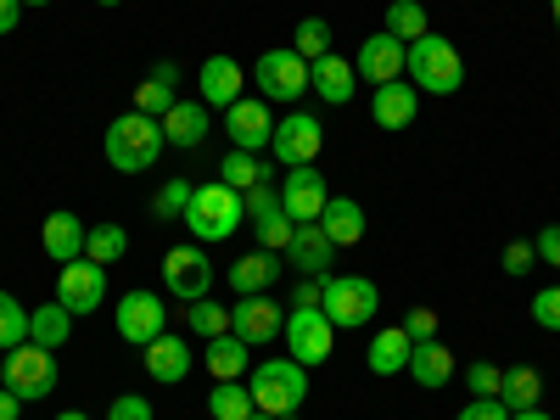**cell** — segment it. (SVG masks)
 <instances>
[{
  "label": "cell",
  "instance_id": "6da1fadb",
  "mask_svg": "<svg viewBox=\"0 0 560 420\" xmlns=\"http://www.w3.org/2000/svg\"><path fill=\"white\" fill-rule=\"evenodd\" d=\"M163 118H147V113H124V118H113L107 124V135H102V152H107V163L118 168V174H147V168H158V158H163Z\"/></svg>",
  "mask_w": 560,
  "mask_h": 420
},
{
  "label": "cell",
  "instance_id": "7a4b0ae2",
  "mask_svg": "<svg viewBox=\"0 0 560 420\" xmlns=\"http://www.w3.org/2000/svg\"><path fill=\"white\" fill-rule=\"evenodd\" d=\"M404 73H409V84L420 90V96H454V90L465 84V57H459L454 39L420 34L404 51Z\"/></svg>",
  "mask_w": 560,
  "mask_h": 420
},
{
  "label": "cell",
  "instance_id": "3957f363",
  "mask_svg": "<svg viewBox=\"0 0 560 420\" xmlns=\"http://www.w3.org/2000/svg\"><path fill=\"white\" fill-rule=\"evenodd\" d=\"M247 393H253V404H258L264 415L292 420V415L303 409V398H308V370H303L292 353L264 359V364L247 370Z\"/></svg>",
  "mask_w": 560,
  "mask_h": 420
},
{
  "label": "cell",
  "instance_id": "277c9868",
  "mask_svg": "<svg viewBox=\"0 0 560 420\" xmlns=\"http://www.w3.org/2000/svg\"><path fill=\"white\" fill-rule=\"evenodd\" d=\"M179 219L191 224V242L213 247V242H230L247 224V202H242V191H230V185L213 179V185H197Z\"/></svg>",
  "mask_w": 560,
  "mask_h": 420
},
{
  "label": "cell",
  "instance_id": "5b68a950",
  "mask_svg": "<svg viewBox=\"0 0 560 420\" xmlns=\"http://www.w3.org/2000/svg\"><path fill=\"white\" fill-rule=\"evenodd\" d=\"M382 308V292L370 275H325V292H319V314L337 325V331H359L370 325V314Z\"/></svg>",
  "mask_w": 560,
  "mask_h": 420
},
{
  "label": "cell",
  "instance_id": "8992f818",
  "mask_svg": "<svg viewBox=\"0 0 560 420\" xmlns=\"http://www.w3.org/2000/svg\"><path fill=\"white\" fill-rule=\"evenodd\" d=\"M163 287H168V298H179V303H202V298L213 292V258H208V247H202V242L168 247V253H163Z\"/></svg>",
  "mask_w": 560,
  "mask_h": 420
},
{
  "label": "cell",
  "instance_id": "52a82bcc",
  "mask_svg": "<svg viewBox=\"0 0 560 420\" xmlns=\"http://www.w3.org/2000/svg\"><path fill=\"white\" fill-rule=\"evenodd\" d=\"M258 84V96L275 107V102H298L303 90H308V62L292 51V45H275V51H264L247 73Z\"/></svg>",
  "mask_w": 560,
  "mask_h": 420
},
{
  "label": "cell",
  "instance_id": "ba28073f",
  "mask_svg": "<svg viewBox=\"0 0 560 420\" xmlns=\"http://www.w3.org/2000/svg\"><path fill=\"white\" fill-rule=\"evenodd\" d=\"M280 342H287V353L303 364V370H314V364H325L337 353V325L325 319L319 308H292L287 314V331H280Z\"/></svg>",
  "mask_w": 560,
  "mask_h": 420
},
{
  "label": "cell",
  "instance_id": "9c48e42d",
  "mask_svg": "<svg viewBox=\"0 0 560 420\" xmlns=\"http://www.w3.org/2000/svg\"><path fill=\"white\" fill-rule=\"evenodd\" d=\"M7 387L23 398V404H39L57 393V353L39 348V342H23L7 353Z\"/></svg>",
  "mask_w": 560,
  "mask_h": 420
},
{
  "label": "cell",
  "instance_id": "30bf717a",
  "mask_svg": "<svg viewBox=\"0 0 560 420\" xmlns=\"http://www.w3.org/2000/svg\"><path fill=\"white\" fill-rule=\"evenodd\" d=\"M113 325H118V337H124V342L147 348V342H158V337L168 331V308H163L158 292L135 287V292H124V298L113 303Z\"/></svg>",
  "mask_w": 560,
  "mask_h": 420
},
{
  "label": "cell",
  "instance_id": "8fae6325",
  "mask_svg": "<svg viewBox=\"0 0 560 420\" xmlns=\"http://www.w3.org/2000/svg\"><path fill=\"white\" fill-rule=\"evenodd\" d=\"M269 152H275V163H287V168H308L325 152V124L314 113H287V118L275 124Z\"/></svg>",
  "mask_w": 560,
  "mask_h": 420
},
{
  "label": "cell",
  "instance_id": "7c38bea8",
  "mask_svg": "<svg viewBox=\"0 0 560 420\" xmlns=\"http://www.w3.org/2000/svg\"><path fill=\"white\" fill-rule=\"evenodd\" d=\"M57 303H62L73 319H79V314H96V308L107 303V269L90 264V258L62 264V275H57Z\"/></svg>",
  "mask_w": 560,
  "mask_h": 420
},
{
  "label": "cell",
  "instance_id": "4fadbf2b",
  "mask_svg": "<svg viewBox=\"0 0 560 420\" xmlns=\"http://www.w3.org/2000/svg\"><path fill=\"white\" fill-rule=\"evenodd\" d=\"M230 331H236L247 348H269V342H280V331H287V314H280V303L269 292H258V298L230 303Z\"/></svg>",
  "mask_w": 560,
  "mask_h": 420
},
{
  "label": "cell",
  "instance_id": "5bb4252c",
  "mask_svg": "<svg viewBox=\"0 0 560 420\" xmlns=\"http://www.w3.org/2000/svg\"><path fill=\"white\" fill-rule=\"evenodd\" d=\"M325 202H331V191H325V174L314 163L287 168V179H280V213H287L292 224H319Z\"/></svg>",
  "mask_w": 560,
  "mask_h": 420
},
{
  "label": "cell",
  "instance_id": "9a60e30c",
  "mask_svg": "<svg viewBox=\"0 0 560 420\" xmlns=\"http://www.w3.org/2000/svg\"><path fill=\"white\" fill-rule=\"evenodd\" d=\"M224 135L236 152H264L275 140V107L264 96H242L236 107H224Z\"/></svg>",
  "mask_w": 560,
  "mask_h": 420
},
{
  "label": "cell",
  "instance_id": "2e32d148",
  "mask_svg": "<svg viewBox=\"0 0 560 420\" xmlns=\"http://www.w3.org/2000/svg\"><path fill=\"white\" fill-rule=\"evenodd\" d=\"M404 51H409V45L393 39L387 28H382V34H364L359 57H353V73L370 79V90H376V84H393V79H404Z\"/></svg>",
  "mask_w": 560,
  "mask_h": 420
},
{
  "label": "cell",
  "instance_id": "e0dca14e",
  "mask_svg": "<svg viewBox=\"0 0 560 420\" xmlns=\"http://www.w3.org/2000/svg\"><path fill=\"white\" fill-rule=\"evenodd\" d=\"M242 84H247V68H242L236 57H208V62L197 68V102L224 113V107L242 102Z\"/></svg>",
  "mask_w": 560,
  "mask_h": 420
},
{
  "label": "cell",
  "instance_id": "ac0fdd59",
  "mask_svg": "<svg viewBox=\"0 0 560 420\" xmlns=\"http://www.w3.org/2000/svg\"><path fill=\"white\" fill-rule=\"evenodd\" d=\"M415 113H420V90H415L409 79H393V84H376V90H370V118H376L387 135L409 129Z\"/></svg>",
  "mask_w": 560,
  "mask_h": 420
},
{
  "label": "cell",
  "instance_id": "d6986e66",
  "mask_svg": "<svg viewBox=\"0 0 560 420\" xmlns=\"http://www.w3.org/2000/svg\"><path fill=\"white\" fill-rule=\"evenodd\" d=\"M331 258H337V247H331V236H325L319 224H298V230H292L287 264H292L303 280H325V275H331Z\"/></svg>",
  "mask_w": 560,
  "mask_h": 420
},
{
  "label": "cell",
  "instance_id": "ffe728a7",
  "mask_svg": "<svg viewBox=\"0 0 560 420\" xmlns=\"http://www.w3.org/2000/svg\"><path fill=\"white\" fill-rule=\"evenodd\" d=\"M308 90L325 102V107H348L353 102V90H359V73H353V62L348 57H319V62H308Z\"/></svg>",
  "mask_w": 560,
  "mask_h": 420
},
{
  "label": "cell",
  "instance_id": "44dd1931",
  "mask_svg": "<svg viewBox=\"0 0 560 420\" xmlns=\"http://www.w3.org/2000/svg\"><path fill=\"white\" fill-rule=\"evenodd\" d=\"M84 219L79 213H68V208H57V213H45V224H39V247H45V258H57V264H73V258H84Z\"/></svg>",
  "mask_w": 560,
  "mask_h": 420
},
{
  "label": "cell",
  "instance_id": "7402d4cb",
  "mask_svg": "<svg viewBox=\"0 0 560 420\" xmlns=\"http://www.w3.org/2000/svg\"><path fill=\"white\" fill-rule=\"evenodd\" d=\"M208 129H213V107H202V102H174L163 113V140L179 152H197L208 140Z\"/></svg>",
  "mask_w": 560,
  "mask_h": 420
},
{
  "label": "cell",
  "instance_id": "603a6c76",
  "mask_svg": "<svg viewBox=\"0 0 560 420\" xmlns=\"http://www.w3.org/2000/svg\"><path fill=\"white\" fill-rule=\"evenodd\" d=\"M140 353H147V376L163 382V387H179L185 376H191V342H185V337H168L163 331L158 342H147Z\"/></svg>",
  "mask_w": 560,
  "mask_h": 420
},
{
  "label": "cell",
  "instance_id": "cb8c5ba5",
  "mask_svg": "<svg viewBox=\"0 0 560 420\" xmlns=\"http://www.w3.org/2000/svg\"><path fill=\"white\" fill-rule=\"evenodd\" d=\"M280 253H264V247H253L247 258H236L230 264V292L236 298H258V292H269L275 287V275H280Z\"/></svg>",
  "mask_w": 560,
  "mask_h": 420
},
{
  "label": "cell",
  "instance_id": "d4e9b609",
  "mask_svg": "<svg viewBox=\"0 0 560 420\" xmlns=\"http://www.w3.org/2000/svg\"><path fill=\"white\" fill-rule=\"evenodd\" d=\"M319 230H325V236H331V247L342 253V247H359V242H364L370 219H364V208H359L353 197H331V202H325V213H319Z\"/></svg>",
  "mask_w": 560,
  "mask_h": 420
},
{
  "label": "cell",
  "instance_id": "484cf974",
  "mask_svg": "<svg viewBox=\"0 0 560 420\" xmlns=\"http://www.w3.org/2000/svg\"><path fill=\"white\" fill-rule=\"evenodd\" d=\"M409 376H415V387H427V393L448 387L454 382V348H443L438 337L432 342H415L409 348Z\"/></svg>",
  "mask_w": 560,
  "mask_h": 420
},
{
  "label": "cell",
  "instance_id": "4316f807",
  "mask_svg": "<svg viewBox=\"0 0 560 420\" xmlns=\"http://www.w3.org/2000/svg\"><path fill=\"white\" fill-rule=\"evenodd\" d=\"M174 102H179V68L174 62H158L147 79L135 84V113H147V118H163Z\"/></svg>",
  "mask_w": 560,
  "mask_h": 420
},
{
  "label": "cell",
  "instance_id": "83f0119b",
  "mask_svg": "<svg viewBox=\"0 0 560 420\" xmlns=\"http://www.w3.org/2000/svg\"><path fill=\"white\" fill-rule=\"evenodd\" d=\"M409 331L404 325H387V331H376L370 337V353H364V364H370V376H404L409 370Z\"/></svg>",
  "mask_w": 560,
  "mask_h": 420
},
{
  "label": "cell",
  "instance_id": "f1b7e54d",
  "mask_svg": "<svg viewBox=\"0 0 560 420\" xmlns=\"http://www.w3.org/2000/svg\"><path fill=\"white\" fill-rule=\"evenodd\" d=\"M208 370H213V382H247V370H253V348L236 337V331H224L208 342Z\"/></svg>",
  "mask_w": 560,
  "mask_h": 420
},
{
  "label": "cell",
  "instance_id": "f546056e",
  "mask_svg": "<svg viewBox=\"0 0 560 420\" xmlns=\"http://www.w3.org/2000/svg\"><path fill=\"white\" fill-rule=\"evenodd\" d=\"M499 404L516 415V409H538L544 404V376L533 364H510L504 376H499Z\"/></svg>",
  "mask_w": 560,
  "mask_h": 420
},
{
  "label": "cell",
  "instance_id": "4dcf8cb0",
  "mask_svg": "<svg viewBox=\"0 0 560 420\" xmlns=\"http://www.w3.org/2000/svg\"><path fill=\"white\" fill-rule=\"evenodd\" d=\"M68 331H73V314H68L62 303H39V308H28V342H39V348H62Z\"/></svg>",
  "mask_w": 560,
  "mask_h": 420
},
{
  "label": "cell",
  "instance_id": "1f68e13d",
  "mask_svg": "<svg viewBox=\"0 0 560 420\" xmlns=\"http://www.w3.org/2000/svg\"><path fill=\"white\" fill-rule=\"evenodd\" d=\"M124 253H129V230H124V224L107 219V224H90V230H84V258H90V264L107 269V264H118Z\"/></svg>",
  "mask_w": 560,
  "mask_h": 420
},
{
  "label": "cell",
  "instance_id": "d6a6232c",
  "mask_svg": "<svg viewBox=\"0 0 560 420\" xmlns=\"http://www.w3.org/2000/svg\"><path fill=\"white\" fill-rule=\"evenodd\" d=\"M208 415H213V420H253L258 404H253L247 382H213V393H208Z\"/></svg>",
  "mask_w": 560,
  "mask_h": 420
},
{
  "label": "cell",
  "instance_id": "836d02e7",
  "mask_svg": "<svg viewBox=\"0 0 560 420\" xmlns=\"http://www.w3.org/2000/svg\"><path fill=\"white\" fill-rule=\"evenodd\" d=\"M258 179H269V163H258V152H236V147L224 152V163H219V185H230V191H253Z\"/></svg>",
  "mask_w": 560,
  "mask_h": 420
},
{
  "label": "cell",
  "instance_id": "e575fe53",
  "mask_svg": "<svg viewBox=\"0 0 560 420\" xmlns=\"http://www.w3.org/2000/svg\"><path fill=\"white\" fill-rule=\"evenodd\" d=\"M387 34L404 39V45H415L420 34H432L427 7H420V0H393V7H387Z\"/></svg>",
  "mask_w": 560,
  "mask_h": 420
},
{
  "label": "cell",
  "instance_id": "d590c367",
  "mask_svg": "<svg viewBox=\"0 0 560 420\" xmlns=\"http://www.w3.org/2000/svg\"><path fill=\"white\" fill-rule=\"evenodd\" d=\"M292 51H298L303 62L331 57V23H325V18H303V23L292 28Z\"/></svg>",
  "mask_w": 560,
  "mask_h": 420
},
{
  "label": "cell",
  "instance_id": "8d00e7d4",
  "mask_svg": "<svg viewBox=\"0 0 560 420\" xmlns=\"http://www.w3.org/2000/svg\"><path fill=\"white\" fill-rule=\"evenodd\" d=\"M23 342H28V308L12 292H0V353H12Z\"/></svg>",
  "mask_w": 560,
  "mask_h": 420
},
{
  "label": "cell",
  "instance_id": "74e56055",
  "mask_svg": "<svg viewBox=\"0 0 560 420\" xmlns=\"http://www.w3.org/2000/svg\"><path fill=\"white\" fill-rule=\"evenodd\" d=\"M185 319H191V331L202 337V342H213V337H224L230 331V303H185Z\"/></svg>",
  "mask_w": 560,
  "mask_h": 420
},
{
  "label": "cell",
  "instance_id": "f35d334b",
  "mask_svg": "<svg viewBox=\"0 0 560 420\" xmlns=\"http://www.w3.org/2000/svg\"><path fill=\"white\" fill-rule=\"evenodd\" d=\"M292 230H298V224H292L287 213H269V219H258V224H253V236H258V247H264V253H280V258H287Z\"/></svg>",
  "mask_w": 560,
  "mask_h": 420
},
{
  "label": "cell",
  "instance_id": "ab89813d",
  "mask_svg": "<svg viewBox=\"0 0 560 420\" xmlns=\"http://www.w3.org/2000/svg\"><path fill=\"white\" fill-rule=\"evenodd\" d=\"M191 191H197L191 179H163V185H158V197H152V213H158V219H179L185 202H191Z\"/></svg>",
  "mask_w": 560,
  "mask_h": 420
},
{
  "label": "cell",
  "instance_id": "60d3db41",
  "mask_svg": "<svg viewBox=\"0 0 560 420\" xmlns=\"http://www.w3.org/2000/svg\"><path fill=\"white\" fill-rule=\"evenodd\" d=\"M242 202H247V224H258V219H269V213H280V191L269 179H258L253 191H242Z\"/></svg>",
  "mask_w": 560,
  "mask_h": 420
},
{
  "label": "cell",
  "instance_id": "b9f144b4",
  "mask_svg": "<svg viewBox=\"0 0 560 420\" xmlns=\"http://www.w3.org/2000/svg\"><path fill=\"white\" fill-rule=\"evenodd\" d=\"M107 420H158V415H152V398L147 393H118L107 404Z\"/></svg>",
  "mask_w": 560,
  "mask_h": 420
},
{
  "label": "cell",
  "instance_id": "7bdbcfd3",
  "mask_svg": "<svg viewBox=\"0 0 560 420\" xmlns=\"http://www.w3.org/2000/svg\"><path fill=\"white\" fill-rule=\"evenodd\" d=\"M499 376H504V370H499V364H488V359H477L471 370H465V387H471L477 398H499Z\"/></svg>",
  "mask_w": 560,
  "mask_h": 420
},
{
  "label": "cell",
  "instance_id": "ee69618b",
  "mask_svg": "<svg viewBox=\"0 0 560 420\" xmlns=\"http://www.w3.org/2000/svg\"><path fill=\"white\" fill-rule=\"evenodd\" d=\"M533 325L538 331H560V287H544L533 298Z\"/></svg>",
  "mask_w": 560,
  "mask_h": 420
},
{
  "label": "cell",
  "instance_id": "f6af8a7d",
  "mask_svg": "<svg viewBox=\"0 0 560 420\" xmlns=\"http://www.w3.org/2000/svg\"><path fill=\"white\" fill-rule=\"evenodd\" d=\"M404 331H409V342H432L438 337V314L432 308H409L404 314Z\"/></svg>",
  "mask_w": 560,
  "mask_h": 420
},
{
  "label": "cell",
  "instance_id": "bcb514c9",
  "mask_svg": "<svg viewBox=\"0 0 560 420\" xmlns=\"http://www.w3.org/2000/svg\"><path fill=\"white\" fill-rule=\"evenodd\" d=\"M533 253H538V264L560 269V224H544V230H538V236H533Z\"/></svg>",
  "mask_w": 560,
  "mask_h": 420
},
{
  "label": "cell",
  "instance_id": "7dc6e473",
  "mask_svg": "<svg viewBox=\"0 0 560 420\" xmlns=\"http://www.w3.org/2000/svg\"><path fill=\"white\" fill-rule=\"evenodd\" d=\"M454 420H510V409H504L499 398H471V404H465Z\"/></svg>",
  "mask_w": 560,
  "mask_h": 420
},
{
  "label": "cell",
  "instance_id": "c3c4849f",
  "mask_svg": "<svg viewBox=\"0 0 560 420\" xmlns=\"http://www.w3.org/2000/svg\"><path fill=\"white\" fill-rule=\"evenodd\" d=\"M533 264H538L533 242H510V247H504V275H527Z\"/></svg>",
  "mask_w": 560,
  "mask_h": 420
},
{
  "label": "cell",
  "instance_id": "681fc988",
  "mask_svg": "<svg viewBox=\"0 0 560 420\" xmlns=\"http://www.w3.org/2000/svg\"><path fill=\"white\" fill-rule=\"evenodd\" d=\"M319 292H325V280H303L292 292V308H319Z\"/></svg>",
  "mask_w": 560,
  "mask_h": 420
},
{
  "label": "cell",
  "instance_id": "f907efd6",
  "mask_svg": "<svg viewBox=\"0 0 560 420\" xmlns=\"http://www.w3.org/2000/svg\"><path fill=\"white\" fill-rule=\"evenodd\" d=\"M23 23V0H0V34H18Z\"/></svg>",
  "mask_w": 560,
  "mask_h": 420
},
{
  "label": "cell",
  "instance_id": "816d5d0a",
  "mask_svg": "<svg viewBox=\"0 0 560 420\" xmlns=\"http://www.w3.org/2000/svg\"><path fill=\"white\" fill-rule=\"evenodd\" d=\"M18 415H23V398L12 387H0V420H18Z\"/></svg>",
  "mask_w": 560,
  "mask_h": 420
},
{
  "label": "cell",
  "instance_id": "f5cc1de1",
  "mask_svg": "<svg viewBox=\"0 0 560 420\" xmlns=\"http://www.w3.org/2000/svg\"><path fill=\"white\" fill-rule=\"evenodd\" d=\"M510 420H555V415H549V409L538 404V409H516V415H510Z\"/></svg>",
  "mask_w": 560,
  "mask_h": 420
},
{
  "label": "cell",
  "instance_id": "db71d44e",
  "mask_svg": "<svg viewBox=\"0 0 560 420\" xmlns=\"http://www.w3.org/2000/svg\"><path fill=\"white\" fill-rule=\"evenodd\" d=\"M57 420H90V415H84V409H62Z\"/></svg>",
  "mask_w": 560,
  "mask_h": 420
},
{
  "label": "cell",
  "instance_id": "11a10c76",
  "mask_svg": "<svg viewBox=\"0 0 560 420\" xmlns=\"http://www.w3.org/2000/svg\"><path fill=\"white\" fill-rule=\"evenodd\" d=\"M549 12H555V34H560V0H549Z\"/></svg>",
  "mask_w": 560,
  "mask_h": 420
},
{
  "label": "cell",
  "instance_id": "9f6ffc18",
  "mask_svg": "<svg viewBox=\"0 0 560 420\" xmlns=\"http://www.w3.org/2000/svg\"><path fill=\"white\" fill-rule=\"evenodd\" d=\"M0 387H7V353H0Z\"/></svg>",
  "mask_w": 560,
  "mask_h": 420
},
{
  "label": "cell",
  "instance_id": "6f0895ef",
  "mask_svg": "<svg viewBox=\"0 0 560 420\" xmlns=\"http://www.w3.org/2000/svg\"><path fill=\"white\" fill-rule=\"evenodd\" d=\"M23 7H51V0H23Z\"/></svg>",
  "mask_w": 560,
  "mask_h": 420
},
{
  "label": "cell",
  "instance_id": "680465c9",
  "mask_svg": "<svg viewBox=\"0 0 560 420\" xmlns=\"http://www.w3.org/2000/svg\"><path fill=\"white\" fill-rule=\"evenodd\" d=\"M96 7H124V0H96Z\"/></svg>",
  "mask_w": 560,
  "mask_h": 420
},
{
  "label": "cell",
  "instance_id": "91938a15",
  "mask_svg": "<svg viewBox=\"0 0 560 420\" xmlns=\"http://www.w3.org/2000/svg\"><path fill=\"white\" fill-rule=\"evenodd\" d=\"M253 420H275V415H264V409H258V415H253Z\"/></svg>",
  "mask_w": 560,
  "mask_h": 420
}]
</instances>
